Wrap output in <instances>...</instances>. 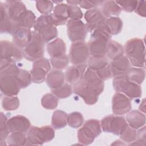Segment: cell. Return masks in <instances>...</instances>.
I'll use <instances>...</instances> for the list:
<instances>
[{"mask_svg": "<svg viewBox=\"0 0 146 146\" xmlns=\"http://www.w3.org/2000/svg\"><path fill=\"white\" fill-rule=\"evenodd\" d=\"M111 34L108 29H96L92 32L88 46L90 55L92 56H106L109 42L111 39Z\"/></svg>", "mask_w": 146, "mask_h": 146, "instance_id": "1", "label": "cell"}, {"mask_svg": "<svg viewBox=\"0 0 146 146\" xmlns=\"http://www.w3.org/2000/svg\"><path fill=\"white\" fill-rule=\"evenodd\" d=\"M145 44L143 39L132 38L125 43L124 52L131 65L135 67L143 68L145 65Z\"/></svg>", "mask_w": 146, "mask_h": 146, "instance_id": "2", "label": "cell"}, {"mask_svg": "<svg viewBox=\"0 0 146 146\" xmlns=\"http://www.w3.org/2000/svg\"><path fill=\"white\" fill-rule=\"evenodd\" d=\"M18 68L15 64H12L1 70L0 88L4 95L17 96L19 94L21 88L15 78Z\"/></svg>", "mask_w": 146, "mask_h": 146, "instance_id": "3", "label": "cell"}, {"mask_svg": "<svg viewBox=\"0 0 146 146\" xmlns=\"http://www.w3.org/2000/svg\"><path fill=\"white\" fill-rule=\"evenodd\" d=\"M0 45L1 70L12 64H15L23 58V50L18 47L13 43L7 40H1Z\"/></svg>", "mask_w": 146, "mask_h": 146, "instance_id": "4", "label": "cell"}, {"mask_svg": "<svg viewBox=\"0 0 146 146\" xmlns=\"http://www.w3.org/2000/svg\"><path fill=\"white\" fill-rule=\"evenodd\" d=\"M33 27L34 31L39 34L45 43L51 41L58 36V30L54 25L52 14L39 17L36 19Z\"/></svg>", "mask_w": 146, "mask_h": 146, "instance_id": "5", "label": "cell"}, {"mask_svg": "<svg viewBox=\"0 0 146 146\" xmlns=\"http://www.w3.org/2000/svg\"><path fill=\"white\" fill-rule=\"evenodd\" d=\"M55 137V131L50 125L41 127L32 126L27 131L26 145H42Z\"/></svg>", "mask_w": 146, "mask_h": 146, "instance_id": "6", "label": "cell"}, {"mask_svg": "<svg viewBox=\"0 0 146 146\" xmlns=\"http://www.w3.org/2000/svg\"><path fill=\"white\" fill-rule=\"evenodd\" d=\"M112 84L116 92L123 94L129 99L139 98L142 95L140 86L129 81L125 74L114 77Z\"/></svg>", "mask_w": 146, "mask_h": 146, "instance_id": "7", "label": "cell"}, {"mask_svg": "<svg viewBox=\"0 0 146 146\" xmlns=\"http://www.w3.org/2000/svg\"><path fill=\"white\" fill-rule=\"evenodd\" d=\"M45 42L35 31H32V38L30 43L23 49V57L31 62H35L43 58L44 53Z\"/></svg>", "mask_w": 146, "mask_h": 146, "instance_id": "8", "label": "cell"}, {"mask_svg": "<svg viewBox=\"0 0 146 146\" xmlns=\"http://www.w3.org/2000/svg\"><path fill=\"white\" fill-rule=\"evenodd\" d=\"M90 55L88 44L84 40L72 42L69 52V59L73 65L86 64Z\"/></svg>", "mask_w": 146, "mask_h": 146, "instance_id": "9", "label": "cell"}, {"mask_svg": "<svg viewBox=\"0 0 146 146\" xmlns=\"http://www.w3.org/2000/svg\"><path fill=\"white\" fill-rule=\"evenodd\" d=\"M84 17L86 21L87 29L89 32H92L96 29L107 27L106 25L107 18L98 7L88 10L86 11Z\"/></svg>", "mask_w": 146, "mask_h": 146, "instance_id": "10", "label": "cell"}, {"mask_svg": "<svg viewBox=\"0 0 146 146\" xmlns=\"http://www.w3.org/2000/svg\"><path fill=\"white\" fill-rule=\"evenodd\" d=\"M67 31L68 38L72 42L84 40L88 32L86 24L80 19L68 20Z\"/></svg>", "mask_w": 146, "mask_h": 146, "instance_id": "11", "label": "cell"}, {"mask_svg": "<svg viewBox=\"0 0 146 146\" xmlns=\"http://www.w3.org/2000/svg\"><path fill=\"white\" fill-rule=\"evenodd\" d=\"M100 124L103 131L119 135L122 128L126 124V120L120 115H110L103 117Z\"/></svg>", "mask_w": 146, "mask_h": 146, "instance_id": "12", "label": "cell"}, {"mask_svg": "<svg viewBox=\"0 0 146 146\" xmlns=\"http://www.w3.org/2000/svg\"><path fill=\"white\" fill-rule=\"evenodd\" d=\"M51 68L50 62L47 58L43 57L34 62L33 68L30 71L32 82L34 83L43 82Z\"/></svg>", "mask_w": 146, "mask_h": 146, "instance_id": "13", "label": "cell"}, {"mask_svg": "<svg viewBox=\"0 0 146 146\" xmlns=\"http://www.w3.org/2000/svg\"><path fill=\"white\" fill-rule=\"evenodd\" d=\"M86 87L89 90L96 93L101 94L104 90V81L98 76L96 71L89 68L86 69L83 78Z\"/></svg>", "mask_w": 146, "mask_h": 146, "instance_id": "14", "label": "cell"}, {"mask_svg": "<svg viewBox=\"0 0 146 146\" xmlns=\"http://www.w3.org/2000/svg\"><path fill=\"white\" fill-rule=\"evenodd\" d=\"M131 110V99L120 92H116L112 99V110L114 115H123Z\"/></svg>", "mask_w": 146, "mask_h": 146, "instance_id": "15", "label": "cell"}, {"mask_svg": "<svg viewBox=\"0 0 146 146\" xmlns=\"http://www.w3.org/2000/svg\"><path fill=\"white\" fill-rule=\"evenodd\" d=\"M73 92L82 98L88 105H94L98 100L99 95L86 87L83 78L74 84Z\"/></svg>", "mask_w": 146, "mask_h": 146, "instance_id": "16", "label": "cell"}, {"mask_svg": "<svg viewBox=\"0 0 146 146\" xmlns=\"http://www.w3.org/2000/svg\"><path fill=\"white\" fill-rule=\"evenodd\" d=\"M8 16L13 23L15 31L17 30L16 23L20 16L27 10L26 7L21 1H6L4 3Z\"/></svg>", "mask_w": 146, "mask_h": 146, "instance_id": "17", "label": "cell"}, {"mask_svg": "<svg viewBox=\"0 0 146 146\" xmlns=\"http://www.w3.org/2000/svg\"><path fill=\"white\" fill-rule=\"evenodd\" d=\"M7 127L10 133H26L31 127V123L26 117L23 115H16L8 119Z\"/></svg>", "mask_w": 146, "mask_h": 146, "instance_id": "18", "label": "cell"}, {"mask_svg": "<svg viewBox=\"0 0 146 146\" xmlns=\"http://www.w3.org/2000/svg\"><path fill=\"white\" fill-rule=\"evenodd\" d=\"M13 35V43L23 50L31 41L32 31L29 29L20 27L17 29Z\"/></svg>", "mask_w": 146, "mask_h": 146, "instance_id": "19", "label": "cell"}, {"mask_svg": "<svg viewBox=\"0 0 146 146\" xmlns=\"http://www.w3.org/2000/svg\"><path fill=\"white\" fill-rule=\"evenodd\" d=\"M110 64L113 78L124 75L131 67L128 59L124 55L117 59L111 61Z\"/></svg>", "mask_w": 146, "mask_h": 146, "instance_id": "20", "label": "cell"}, {"mask_svg": "<svg viewBox=\"0 0 146 146\" xmlns=\"http://www.w3.org/2000/svg\"><path fill=\"white\" fill-rule=\"evenodd\" d=\"M87 69L86 64L73 65L66 70L64 76L66 82L70 84H74L83 78Z\"/></svg>", "mask_w": 146, "mask_h": 146, "instance_id": "21", "label": "cell"}, {"mask_svg": "<svg viewBox=\"0 0 146 146\" xmlns=\"http://www.w3.org/2000/svg\"><path fill=\"white\" fill-rule=\"evenodd\" d=\"M52 15L55 26L65 25L69 18L68 5L63 3L57 4L53 9Z\"/></svg>", "mask_w": 146, "mask_h": 146, "instance_id": "22", "label": "cell"}, {"mask_svg": "<svg viewBox=\"0 0 146 146\" xmlns=\"http://www.w3.org/2000/svg\"><path fill=\"white\" fill-rule=\"evenodd\" d=\"M126 119L128 124L136 130L143 127L145 124V113L139 110L129 111L126 115Z\"/></svg>", "mask_w": 146, "mask_h": 146, "instance_id": "23", "label": "cell"}, {"mask_svg": "<svg viewBox=\"0 0 146 146\" xmlns=\"http://www.w3.org/2000/svg\"><path fill=\"white\" fill-rule=\"evenodd\" d=\"M46 50L51 58L59 56L66 54V43L62 39L57 38L47 44Z\"/></svg>", "mask_w": 146, "mask_h": 146, "instance_id": "24", "label": "cell"}, {"mask_svg": "<svg viewBox=\"0 0 146 146\" xmlns=\"http://www.w3.org/2000/svg\"><path fill=\"white\" fill-rule=\"evenodd\" d=\"M64 74L61 70H52L46 76V83L51 90L56 89L64 83Z\"/></svg>", "mask_w": 146, "mask_h": 146, "instance_id": "25", "label": "cell"}, {"mask_svg": "<svg viewBox=\"0 0 146 146\" xmlns=\"http://www.w3.org/2000/svg\"><path fill=\"white\" fill-rule=\"evenodd\" d=\"M0 9L1 33H7L12 35L15 31V28L13 23L8 16L4 3L1 2Z\"/></svg>", "mask_w": 146, "mask_h": 146, "instance_id": "26", "label": "cell"}, {"mask_svg": "<svg viewBox=\"0 0 146 146\" xmlns=\"http://www.w3.org/2000/svg\"><path fill=\"white\" fill-rule=\"evenodd\" d=\"M100 6V10L107 19L111 17L119 15L122 10L115 1H104Z\"/></svg>", "mask_w": 146, "mask_h": 146, "instance_id": "27", "label": "cell"}, {"mask_svg": "<svg viewBox=\"0 0 146 146\" xmlns=\"http://www.w3.org/2000/svg\"><path fill=\"white\" fill-rule=\"evenodd\" d=\"M124 48L123 46L115 40H111L108 44L106 57L111 61L117 59L124 55Z\"/></svg>", "mask_w": 146, "mask_h": 146, "instance_id": "28", "label": "cell"}, {"mask_svg": "<svg viewBox=\"0 0 146 146\" xmlns=\"http://www.w3.org/2000/svg\"><path fill=\"white\" fill-rule=\"evenodd\" d=\"M36 21V17L31 10H27L19 17L16 23L17 29L20 27L30 29L34 26Z\"/></svg>", "mask_w": 146, "mask_h": 146, "instance_id": "29", "label": "cell"}, {"mask_svg": "<svg viewBox=\"0 0 146 146\" xmlns=\"http://www.w3.org/2000/svg\"><path fill=\"white\" fill-rule=\"evenodd\" d=\"M77 136L79 143L83 145H89L92 143L96 137L93 131L85 125L78 130Z\"/></svg>", "mask_w": 146, "mask_h": 146, "instance_id": "30", "label": "cell"}, {"mask_svg": "<svg viewBox=\"0 0 146 146\" xmlns=\"http://www.w3.org/2000/svg\"><path fill=\"white\" fill-rule=\"evenodd\" d=\"M125 75L129 81L140 85L145 79V73L143 68L134 67H131L125 74Z\"/></svg>", "mask_w": 146, "mask_h": 146, "instance_id": "31", "label": "cell"}, {"mask_svg": "<svg viewBox=\"0 0 146 146\" xmlns=\"http://www.w3.org/2000/svg\"><path fill=\"white\" fill-rule=\"evenodd\" d=\"M67 113L62 110H56L53 112L51 119V125L55 129L64 128L67 124Z\"/></svg>", "mask_w": 146, "mask_h": 146, "instance_id": "32", "label": "cell"}, {"mask_svg": "<svg viewBox=\"0 0 146 146\" xmlns=\"http://www.w3.org/2000/svg\"><path fill=\"white\" fill-rule=\"evenodd\" d=\"M110 64L109 60L106 56H90L87 60L88 67L95 71L100 70Z\"/></svg>", "mask_w": 146, "mask_h": 146, "instance_id": "33", "label": "cell"}, {"mask_svg": "<svg viewBox=\"0 0 146 146\" xmlns=\"http://www.w3.org/2000/svg\"><path fill=\"white\" fill-rule=\"evenodd\" d=\"M17 83L21 88H25L32 82V78L30 72L28 71L18 68L15 75Z\"/></svg>", "mask_w": 146, "mask_h": 146, "instance_id": "34", "label": "cell"}, {"mask_svg": "<svg viewBox=\"0 0 146 146\" xmlns=\"http://www.w3.org/2000/svg\"><path fill=\"white\" fill-rule=\"evenodd\" d=\"M106 25L111 35H117L119 34L121 31L123 26L121 19L117 17H111L107 18Z\"/></svg>", "mask_w": 146, "mask_h": 146, "instance_id": "35", "label": "cell"}, {"mask_svg": "<svg viewBox=\"0 0 146 146\" xmlns=\"http://www.w3.org/2000/svg\"><path fill=\"white\" fill-rule=\"evenodd\" d=\"M26 133L13 132L7 137V143L10 145H24L27 144Z\"/></svg>", "mask_w": 146, "mask_h": 146, "instance_id": "36", "label": "cell"}, {"mask_svg": "<svg viewBox=\"0 0 146 146\" xmlns=\"http://www.w3.org/2000/svg\"><path fill=\"white\" fill-rule=\"evenodd\" d=\"M19 106V100L15 96H6L2 98V107L5 111H14Z\"/></svg>", "mask_w": 146, "mask_h": 146, "instance_id": "37", "label": "cell"}, {"mask_svg": "<svg viewBox=\"0 0 146 146\" xmlns=\"http://www.w3.org/2000/svg\"><path fill=\"white\" fill-rule=\"evenodd\" d=\"M137 132L128 124H125L120 133V139L124 142L131 143L134 141L136 138Z\"/></svg>", "mask_w": 146, "mask_h": 146, "instance_id": "38", "label": "cell"}, {"mask_svg": "<svg viewBox=\"0 0 146 146\" xmlns=\"http://www.w3.org/2000/svg\"><path fill=\"white\" fill-rule=\"evenodd\" d=\"M42 107L47 110H54L58 104V98L52 93L44 95L41 99Z\"/></svg>", "mask_w": 146, "mask_h": 146, "instance_id": "39", "label": "cell"}, {"mask_svg": "<svg viewBox=\"0 0 146 146\" xmlns=\"http://www.w3.org/2000/svg\"><path fill=\"white\" fill-rule=\"evenodd\" d=\"M69 58L66 55H63L57 57L51 58V65L54 70H62L66 68L69 63Z\"/></svg>", "mask_w": 146, "mask_h": 146, "instance_id": "40", "label": "cell"}, {"mask_svg": "<svg viewBox=\"0 0 146 146\" xmlns=\"http://www.w3.org/2000/svg\"><path fill=\"white\" fill-rule=\"evenodd\" d=\"M83 121V116L79 112H71L67 116V124L73 128H78L81 127Z\"/></svg>", "mask_w": 146, "mask_h": 146, "instance_id": "41", "label": "cell"}, {"mask_svg": "<svg viewBox=\"0 0 146 146\" xmlns=\"http://www.w3.org/2000/svg\"><path fill=\"white\" fill-rule=\"evenodd\" d=\"M51 91L58 98L64 99L69 97L72 94V88L71 84L68 83H64L59 88L51 90Z\"/></svg>", "mask_w": 146, "mask_h": 146, "instance_id": "42", "label": "cell"}, {"mask_svg": "<svg viewBox=\"0 0 146 146\" xmlns=\"http://www.w3.org/2000/svg\"><path fill=\"white\" fill-rule=\"evenodd\" d=\"M37 10L43 15L50 14L54 9V4L50 1H36L35 2Z\"/></svg>", "mask_w": 146, "mask_h": 146, "instance_id": "43", "label": "cell"}, {"mask_svg": "<svg viewBox=\"0 0 146 146\" xmlns=\"http://www.w3.org/2000/svg\"><path fill=\"white\" fill-rule=\"evenodd\" d=\"M0 118V143H2L7 139L10 132L7 127L8 119L3 112H1Z\"/></svg>", "mask_w": 146, "mask_h": 146, "instance_id": "44", "label": "cell"}, {"mask_svg": "<svg viewBox=\"0 0 146 146\" xmlns=\"http://www.w3.org/2000/svg\"><path fill=\"white\" fill-rule=\"evenodd\" d=\"M115 2L121 10L128 13L135 11L138 3V1H115Z\"/></svg>", "mask_w": 146, "mask_h": 146, "instance_id": "45", "label": "cell"}, {"mask_svg": "<svg viewBox=\"0 0 146 146\" xmlns=\"http://www.w3.org/2000/svg\"><path fill=\"white\" fill-rule=\"evenodd\" d=\"M84 125L90 127L94 132L96 137L99 136L102 133V127L99 120L96 119H90L87 120Z\"/></svg>", "mask_w": 146, "mask_h": 146, "instance_id": "46", "label": "cell"}, {"mask_svg": "<svg viewBox=\"0 0 146 146\" xmlns=\"http://www.w3.org/2000/svg\"><path fill=\"white\" fill-rule=\"evenodd\" d=\"M68 13L71 19H80L83 16L80 7L76 5H68Z\"/></svg>", "mask_w": 146, "mask_h": 146, "instance_id": "47", "label": "cell"}, {"mask_svg": "<svg viewBox=\"0 0 146 146\" xmlns=\"http://www.w3.org/2000/svg\"><path fill=\"white\" fill-rule=\"evenodd\" d=\"M145 127L139 128L137 132L136 140L132 143H130L129 145H145L146 141V134H145Z\"/></svg>", "mask_w": 146, "mask_h": 146, "instance_id": "48", "label": "cell"}, {"mask_svg": "<svg viewBox=\"0 0 146 146\" xmlns=\"http://www.w3.org/2000/svg\"><path fill=\"white\" fill-rule=\"evenodd\" d=\"M104 1H87L82 0L79 1V6L86 9H92L96 8L98 6H100Z\"/></svg>", "mask_w": 146, "mask_h": 146, "instance_id": "49", "label": "cell"}, {"mask_svg": "<svg viewBox=\"0 0 146 146\" xmlns=\"http://www.w3.org/2000/svg\"><path fill=\"white\" fill-rule=\"evenodd\" d=\"M96 72L103 81L108 80L112 77L111 71V68H110V64H109L108 66H107L104 68L96 71Z\"/></svg>", "mask_w": 146, "mask_h": 146, "instance_id": "50", "label": "cell"}, {"mask_svg": "<svg viewBox=\"0 0 146 146\" xmlns=\"http://www.w3.org/2000/svg\"><path fill=\"white\" fill-rule=\"evenodd\" d=\"M146 2L144 1H138L137 6L135 10L136 13L139 15L145 17L146 15Z\"/></svg>", "mask_w": 146, "mask_h": 146, "instance_id": "51", "label": "cell"}, {"mask_svg": "<svg viewBox=\"0 0 146 146\" xmlns=\"http://www.w3.org/2000/svg\"><path fill=\"white\" fill-rule=\"evenodd\" d=\"M139 108L141 112H142L144 113H145V98L143 99L141 103L139 106Z\"/></svg>", "mask_w": 146, "mask_h": 146, "instance_id": "52", "label": "cell"}, {"mask_svg": "<svg viewBox=\"0 0 146 146\" xmlns=\"http://www.w3.org/2000/svg\"><path fill=\"white\" fill-rule=\"evenodd\" d=\"M80 1H67V3L69 4V5H76L79 4Z\"/></svg>", "mask_w": 146, "mask_h": 146, "instance_id": "53", "label": "cell"}]
</instances>
